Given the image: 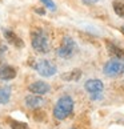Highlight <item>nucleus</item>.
<instances>
[{"mask_svg": "<svg viewBox=\"0 0 124 129\" xmlns=\"http://www.w3.org/2000/svg\"><path fill=\"white\" fill-rule=\"evenodd\" d=\"M31 45L39 53H48L51 44H49V37L48 35L41 29V28H36L31 32Z\"/></svg>", "mask_w": 124, "mask_h": 129, "instance_id": "f257e3e1", "label": "nucleus"}, {"mask_svg": "<svg viewBox=\"0 0 124 129\" xmlns=\"http://www.w3.org/2000/svg\"><path fill=\"white\" fill-rule=\"evenodd\" d=\"M73 100L68 94H64L61 96L58 101H56V105L54 108V116L56 120H65L67 117L69 116L73 111Z\"/></svg>", "mask_w": 124, "mask_h": 129, "instance_id": "f03ea898", "label": "nucleus"}, {"mask_svg": "<svg viewBox=\"0 0 124 129\" xmlns=\"http://www.w3.org/2000/svg\"><path fill=\"white\" fill-rule=\"evenodd\" d=\"M103 72L107 77H120L124 75V57H111L104 64Z\"/></svg>", "mask_w": 124, "mask_h": 129, "instance_id": "7ed1b4c3", "label": "nucleus"}, {"mask_svg": "<svg viewBox=\"0 0 124 129\" xmlns=\"http://www.w3.org/2000/svg\"><path fill=\"white\" fill-rule=\"evenodd\" d=\"M76 51H78V45H76V41L72 39L71 36H64L63 40H61V44L60 47L58 48V52H56V55H58L60 59H71L75 53Z\"/></svg>", "mask_w": 124, "mask_h": 129, "instance_id": "20e7f679", "label": "nucleus"}, {"mask_svg": "<svg viewBox=\"0 0 124 129\" xmlns=\"http://www.w3.org/2000/svg\"><path fill=\"white\" fill-rule=\"evenodd\" d=\"M33 68L37 73L43 77H51L55 73H58V67H56L51 60H45V59H40L33 64Z\"/></svg>", "mask_w": 124, "mask_h": 129, "instance_id": "39448f33", "label": "nucleus"}, {"mask_svg": "<svg viewBox=\"0 0 124 129\" xmlns=\"http://www.w3.org/2000/svg\"><path fill=\"white\" fill-rule=\"evenodd\" d=\"M85 90L89 93V97L92 100H102L103 99V90H104V84L99 79H92L88 80L84 84Z\"/></svg>", "mask_w": 124, "mask_h": 129, "instance_id": "423d86ee", "label": "nucleus"}, {"mask_svg": "<svg viewBox=\"0 0 124 129\" xmlns=\"http://www.w3.org/2000/svg\"><path fill=\"white\" fill-rule=\"evenodd\" d=\"M3 36L9 44H12L13 47H16V48H23V47H24V41L11 29H3Z\"/></svg>", "mask_w": 124, "mask_h": 129, "instance_id": "0eeeda50", "label": "nucleus"}, {"mask_svg": "<svg viewBox=\"0 0 124 129\" xmlns=\"http://www.w3.org/2000/svg\"><path fill=\"white\" fill-rule=\"evenodd\" d=\"M28 90L31 93H35V94H45L49 92V85L44 83V81H33L32 84H30L28 87Z\"/></svg>", "mask_w": 124, "mask_h": 129, "instance_id": "6e6552de", "label": "nucleus"}, {"mask_svg": "<svg viewBox=\"0 0 124 129\" xmlns=\"http://www.w3.org/2000/svg\"><path fill=\"white\" fill-rule=\"evenodd\" d=\"M16 68H13L12 65H8V64H4L0 67V80L3 81H9V80H13L16 77Z\"/></svg>", "mask_w": 124, "mask_h": 129, "instance_id": "1a4fd4ad", "label": "nucleus"}, {"mask_svg": "<svg viewBox=\"0 0 124 129\" xmlns=\"http://www.w3.org/2000/svg\"><path fill=\"white\" fill-rule=\"evenodd\" d=\"M26 105L28 108H31V109H39L40 107H43V105L45 104L44 101V99H43L40 94H30V96H27L26 97Z\"/></svg>", "mask_w": 124, "mask_h": 129, "instance_id": "9d476101", "label": "nucleus"}, {"mask_svg": "<svg viewBox=\"0 0 124 129\" xmlns=\"http://www.w3.org/2000/svg\"><path fill=\"white\" fill-rule=\"evenodd\" d=\"M107 51L112 57H124V49H121L113 43H107Z\"/></svg>", "mask_w": 124, "mask_h": 129, "instance_id": "9b49d317", "label": "nucleus"}, {"mask_svg": "<svg viewBox=\"0 0 124 129\" xmlns=\"http://www.w3.org/2000/svg\"><path fill=\"white\" fill-rule=\"evenodd\" d=\"M112 8H113V12H115L119 17L124 19V0H113Z\"/></svg>", "mask_w": 124, "mask_h": 129, "instance_id": "f8f14e48", "label": "nucleus"}, {"mask_svg": "<svg viewBox=\"0 0 124 129\" xmlns=\"http://www.w3.org/2000/svg\"><path fill=\"white\" fill-rule=\"evenodd\" d=\"M11 99V87L6 85V87L0 88V104H7Z\"/></svg>", "mask_w": 124, "mask_h": 129, "instance_id": "ddd939ff", "label": "nucleus"}, {"mask_svg": "<svg viewBox=\"0 0 124 129\" xmlns=\"http://www.w3.org/2000/svg\"><path fill=\"white\" fill-rule=\"evenodd\" d=\"M82 76V72H80L79 69H75V71H71V72H65L61 75V79L63 80H67V81H71V80H79V77Z\"/></svg>", "mask_w": 124, "mask_h": 129, "instance_id": "4468645a", "label": "nucleus"}, {"mask_svg": "<svg viewBox=\"0 0 124 129\" xmlns=\"http://www.w3.org/2000/svg\"><path fill=\"white\" fill-rule=\"evenodd\" d=\"M11 129H30L27 124L21 121H11Z\"/></svg>", "mask_w": 124, "mask_h": 129, "instance_id": "2eb2a0df", "label": "nucleus"}, {"mask_svg": "<svg viewBox=\"0 0 124 129\" xmlns=\"http://www.w3.org/2000/svg\"><path fill=\"white\" fill-rule=\"evenodd\" d=\"M40 2L47 7V9H49V11H56V4L52 2V0H40Z\"/></svg>", "mask_w": 124, "mask_h": 129, "instance_id": "dca6fc26", "label": "nucleus"}, {"mask_svg": "<svg viewBox=\"0 0 124 129\" xmlns=\"http://www.w3.org/2000/svg\"><path fill=\"white\" fill-rule=\"evenodd\" d=\"M82 2H83L84 4H87V6H92V4L97 3L99 0H82Z\"/></svg>", "mask_w": 124, "mask_h": 129, "instance_id": "f3484780", "label": "nucleus"}, {"mask_svg": "<svg viewBox=\"0 0 124 129\" xmlns=\"http://www.w3.org/2000/svg\"><path fill=\"white\" fill-rule=\"evenodd\" d=\"M35 12H36V13H39V15H44V13H45V11H44L43 8H36V9H35Z\"/></svg>", "mask_w": 124, "mask_h": 129, "instance_id": "a211bd4d", "label": "nucleus"}, {"mask_svg": "<svg viewBox=\"0 0 124 129\" xmlns=\"http://www.w3.org/2000/svg\"><path fill=\"white\" fill-rule=\"evenodd\" d=\"M120 31H121V33H123V35H124V24L121 25V28H120Z\"/></svg>", "mask_w": 124, "mask_h": 129, "instance_id": "6ab92c4d", "label": "nucleus"}, {"mask_svg": "<svg viewBox=\"0 0 124 129\" xmlns=\"http://www.w3.org/2000/svg\"><path fill=\"white\" fill-rule=\"evenodd\" d=\"M71 129H76V128H71Z\"/></svg>", "mask_w": 124, "mask_h": 129, "instance_id": "aec40b11", "label": "nucleus"}]
</instances>
